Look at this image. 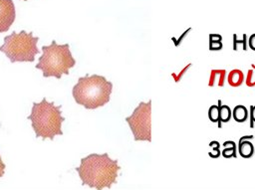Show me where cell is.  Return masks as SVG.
<instances>
[{"label":"cell","instance_id":"cell-25","mask_svg":"<svg viewBox=\"0 0 255 190\" xmlns=\"http://www.w3.org/2000/svg\"><path fill=\"white\" fill-rule=\"evenodd\" d=\"M253 138V135H244V136H241L240 138H239V142L240 141H242V140H245V139H252Z\"/></svg>","mask_w":255,"mask_h":190},{"label":"cell","instance_id":"cell-24","mask_svg":"<svg viewBox=\"0 0 255 190\" xmlns=\"http://www.w3.org/2000/svg\"><path fill=\"white\" fill-rule=\"evenodd\" d=\"M190 30H191L190 28H189V29H187V30H186V31H185V32H184V33H183V34L180 36V38L178 39V41H175V42H174V43H175V46H178V45H179V43H180V42L182 41V39H183V38H184V37H185V36L188 34V32H189Z\"/></svg>","mask_w":255,"mask_h":190},{"label":"cell","instance_id":"cell-13","mask_svg":"<svg viewBox=\"0 0 255 190\" xmlns=\"http://www.w3.org/2000/svg\"><path fill=\"white\" fill-rule=\"evenodd\" d=\"M208 117L210 119V121L212 122H217L219 120V106L218 104L215 105H211L208 109Z\"/></svg>","mask_w":255,"mask_h":190},{"label":"cell","instance_id":"cell-1","mask_svg":"<svg viewBox=\"0 0 255 190\" xmlns=\"http://www.w3.org/2000/svg\"><path fill=\"white\" fill-rule=\"evenodd\" d=\"M120 169L118 159H111L108 153H92L82 158L80 166L76 167L82 184L99 190L111 188L117 183Z\"/></svg>","mask_w":255,"mask_h":190},{"label":"cell","instance_id":"cell-20","mask_svg":"<svg viewBox=\"0 0 255 190\" xmlns=\"http://www.w3.org/2000/svg\"><path fill=\"white\" fill-rule=\"evenodd\" d=\"M191 66H192V64H188V65H187V66H186V67H185V68H184V69L179 73V75H178V76H175L174 74H172V76L174 77V81H175V82H178V81L181 79L182 75L185 73V71H187Z\"/></svg>","mask_w":255,"mask_h":190},{"label":"cell","instance_id":"cell-14","mask_svg":"<svg viewBox=\"0 0 255 190\" xmlns=\"http://www.w3.org/2000/svg\"><path fill=\"white\" fill-rule=\"evenodd\" d=\"M209 146L213 148V151H208V155L211 157V158H218L221 154V151L219 150V147H220V143L216 140H212L210 143H209Z\"/></svg>","mask_w":255,"mask_h":190},{"label":"cell","instance_id":"cell-12","mask_svg":"<svg viewBox=\"0 0 255 190\" xmlns=\"http://www.w3.org/2000/svg\"><path fill=\"white\" fill-rule=\"evenodd\" d=\"M249 116V113H248V110L247 108L240 104V105H236L233 110H232V117L233 119L236 121V122H245L247 120Z\"/></svg>","mask_w":255,"mask_h":190},{"label":"cell","instance_id":"cell-23","mask_svg":"<svg viewBox=\"0 0 255 190\" xmlns=\"http://www.w3.org/2000/svg\"><path fill=\"white\" fill-rule=\"evenodd\" d=\"M209 39L215 40V41H222V36L218 35V34H210Z\"/></svg>","mask_w":255,"mask_h":190},{"label":"cell","instance_id":"cell-16","mask_svg":"<svg viewBox=\"0 0 255 190\" xmlns=\"http://www.w3.org/2000/svg\"><path fill=\"white\" fill-rule=\"evenodd\" d=\"M236 145L231 146V147H225L223 149V151L221 152V154L223 155V157L225 158H230V157H236L237 153H236Z\"/></svg>","mask_w":255,"mask_h":190},{"label":"cell","instance_id":"cell-2","mask_svg":"<svg viewBox=\"0 0 255 190\" xmlns=\"http://www.w3.org/2000/svg\"><path fill=\"white\" fill-rule=\"evenodd\" d=\"M113 83L99 75H86L78 80L73 88V97L76 103L88 109H96L110 101Z\"/></svg>","mask_w":255,"mask_h":190},{"label":"cell","instance_id":"cell-8","mask_svg":"<svg viewBox=\"0 0 255 190\" xmlns=\"http://www.w3.org/2000/svg\"><path fill=\"white\" fill-rule=\"evenodd\" d=\"M225 75H226V71L223 69H213L210 73V77H209V82H208V86L209 87H220L222 88L224 86V80H225Z\"/></svg>","mask_w":255,"mask_h":190},{"label":"cell","instance_id":"cell-3","mask_svg":"<svg viewBox=\"0 0 255 190\" xmlns=\"http://www.w3.org/2000/svg\"><path fill=\"white\" fill-rule=\"evenodd\" d=\"M62 105H55L44 97L41 102H33L31 114L27 117L32 121L36 137L54 139L56 135H63L61 129L65 117L62 116Z\"/></svg>","mask_w":255,"mask_h":190},{"label":"cell","instance_id":"cell-22","mask_svg":"<svg viewBox=\"0 0 255 190\" xmlns=\"http://www.w3.org/2000/svg\"><path fill=\"white\" fill-rule=\"evenodd\" d=\"M5 164L4 162L2 161V158H1V155H0V177H3L4 176V172H5Z\"/></svg>","mask_w":255,"mask_h":190},{"label":"cell","instance_id":"cell-5","mask_svg":"<svg viewBox=\"0 0 255 190\" xmlns=\"http://www.w3.org/2000/svg\"><path fill=\"white\" fill-rule=\"evenodd\" d=\"M38 37L33 36V32L20 33L12 32V34L4 38V43L0 46V51L3 52L11 61L16 62H34L35 56L40 53L37 47Z\"/></svg>","mask_w":255,"mask_h":190},{"label":"cell","instance_id":"cell-7","mask_svg":"<svg viewBox=\"0 0 255 190\" xmlns=\"http://www.w3.org/2000/svg\"><path fill=\"white\" fill-rule=\"evenodd\" d=\"M16 17L15 6L12 0H0V33L9 30Z\"/></svg>","mask_w":255,"mask_h":190},{"label":"cell","instance_id":"cell-9","mask_svg":"<svg viewBox=\"0 0 255 190\" xmlns=\"http://www.w3.org/2000/svg\"><path fill=\"white\" fill-rule=\"evenodd\" d=\"M227 82L229 86L232 88H238L240 87L244 82V74L239 69H234L231 72H229L227 76Z\"/></svg>","mask_w":255,"mask_h":190},{"label":"cell","instance_id":"cell-4","mask_svg":"<svg viewBox=\"0 0 255 190\" xmlns=\"http://www.w3.org/2000/svg\"><path fill=\"white\" fill-rule=\"evenodd\" d=\"M42 52L35 67L43 72L44 78L55 77L59 80L63 75H69V70L76 65L69 44L59 45L53 40L50 46L42 47Z\"/></svg>","mask_w":255,"mask_h":190},{"label":"cell","instance_id":"cell-18","mask_svg":"<svg viewBox=\"0 0 255 190\" xmlns=\"http://www.w3.org/2000/svg\"><path fill=\"white\" fill-rule=\"evenodd\" d=\"M223 48L222 41H215L209 39V50L210 51H219Z\"/></svg>","mask_w":255,"mask_h":190},{"label":"cell","instance_id":"cell-15","mask_svg":"<svg viewBox=\"0 0 255 190\" xmlns=\"http://www.w3.org/2000/svg\"><path fill=\"white\" fill-rule=\"evenodd\" d=\"M243 45V51H247V36L243 34V40H237V35H233V51H237V45Z\"/></svg>","mask_w":255,"mask_h":190},{"label":"cell","instance_id":"cell-17","mask_svg":"<svg viewBox=\"0 0 255 190\" xmlns=\"http://www.w3.org/2000/svg\"><path fill=\"white\" fill-rule=\"evenodd\" d=\"M245 83H246V86L249 88L255 87V71L253 69H250L248 71Z\"/></svg>","mask_w":255,"mask_h":190},{"label":"cell","instance_id":"cell-21","mask_svg":"<svg viewBox=\"0 0 255 190\" xmlns=\"http://www.w3.org/2000/svg\"><path fill=\"white\" fill-rule=\"evenodd\" d=\"M248 45L249 48L253 51H255V34H252L248 39Z\"/></svg>","mask_w":255,"mask_h":190},{"label":"cell","instance_id":"cell-10","mask_svg":"<svg viewBox=\"0 0 255 190\" xmlns=\"http://www.w3.org/2000/svg\"><path fill=\"white\" fill-rule=\"evenodd\" d=\"M218 106H219V120L217 121L218 123V128H221L222 123L228 122L231 118V108L226 105V104H222L221 99H218Z\"/></svg>","mask_w":255,"mask_h":190},{"label":"cell","instance_id":"cell-11","mask_svg":"<svg viewBox=\"0 0 255 190\" xmlns=\"http://www.w3.org/2000/svg\"><path fill=\"white\" fill-rule=\"evenodd\" d=\"M254 146L249 141V139L238 142V151L243 158H250L254 154Z\"/></svg>","mask_w":255,"mask_h":190},{"label":"cell","instance_id":"cell-26","mask_svg":"<svg viewBox=\"0 0 255 190\" xmlns=\"http://www.w3.org/2000/svg\"><path fill=\"white\" fill-rule=\"evenodd\" d=\"M252 69L255 70V64H252Z\"/></svg>","mask_w":255,"mask_h":190},{"label":"cell","instance_id":"cell-6","mask_svg":"<svg viewBox=\"0 0 255 190\" xmlns=\"http://www.w3.org/2000/svg\"><path fill=\"white\" fill-rule=\"evenodd\" d=\"M151 101L139 102L131 115L126 118L135 141L151 140Z\"/></svg>","mask_w":255,"mask_h":190},{"label":"cell","instance_id":"cell-19","mask_svg":"<svg viewBox=\"0 0 255 190\" xmlns=\"http://www.w3.org/2000/svg\"><path fill=\"white\" fill-rule=\"evenodd\" d=\"M249 117H250V127L253 128L254 127V123H255V105H251L250 106V114H249Z\"/></svg>","mask_w":255,"mask_h":190}]
</instances>
